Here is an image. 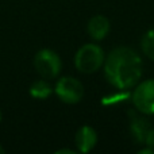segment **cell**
<instances>
[{
    "label": "cell",
    "instance_id": "ba28073f",
    "mask_svg": "<svg viewBox=\"0 0 154 154\" xmlns=\"http://www.w3.org/2000/svg\"><path fill=\"white\" fill-rule=\"evenodd\" d=\"M131 115V120H130V133H131V138L135 142L137 145H143L145 142V137H146L147 131L150 130L152 125L150 122L143 116H138V115Z\"/></svg>",
    "mask_w": 154,
    "mask_h": 154
},
{
    "label": "cell",
    "instance_id": "4fadbf2b",
    "mask_svg": "<svg viewBox=\"0 0 154 154\" xmlns=\"http://www.w3.org/2000/svg\"><path fill=\"white\" fill-rule=\"evenodd\" d=\"M139 154H153L154 153V149H152V147H143V149H141V150H139V152H138Z\"/></svg>",
    "mask_w": 154,
    "mask_h": 154
},
{
    "label": "cell",
    "instance_id": "9a60e30c",
    "mask_svg": "<svg viewBox=\"0 0 154 154\" xmlns=\"http://www.w3.org/2000/svg\"><path fill=\"white\" fill-rule=\"evenodd\" d=\"M2 119H3V115H2V109H0V122H2Z\"/></svg>",
    "mask_w": 154,
    "mask_h": 154
},
{
    "label": "cell",
    "instance_id": "5b68a950",
    "mask_svg": "<svg viewBox=\"0 0 154 154\" xmlns=\"http://www.w3.org/2000/svg\"><path fill=\"white\" fill-rule=\"evenodd\" d=\"M131 101L141 114L154 115V79L138 82L133 91Z\"/></svg>",
    "mask_w": 154,
    "mask_h": 154
},
{
    "label": "cell",
    "instance_id": "7a4b0ae2",
    "mask_svg": "<svg viewBox=\"0 0 154 154\" xmlns=\"http://www.w3.org/2000/svg\"><path fill=\"white\" fill-rule=\"evenodd\" d=\"M106 53L97 43H85L75 54V66L80 73L92 75L103 68Z\"/></svg>",
    "mask_w": 154,
    "mask_h": 154
},
{
    "label": "cell",
    "instance_id": "9c48e42d",
    "mask_svg": "<svg viewBox=\"0 0 154 154\" xmlns=\"http://www.w3.org/2000/svg\"><path fill=\"white\" fill-rule=\"evenodd\" d=\"M29 93L31 97L37 99V100H46L54 93V88L50 85L49 80L39 79L35 80L29 88Z\"/></svg>",
    "mask_w": 154,
    "mask_h": 154
},
{
    "label": "cell",
    "instance_id": "277c9868",
    "mask_svg": "<svg viewBox=\"0 0 154 154\" xmlns=\"http://www.w3.org/2000/svg\"><path fill=\"white\" fill-rule=\"evenodd\" d=\"M54 93L65 104H77L84 97V85L72 76H62L54 85Z\"/></svg>",
    "mask_w": 154,
    "mask_h": 154
},
{
    "label": "cell",
    "instance_id": "52a82bcc",
    "mask_svg": "<svg viewBox=\"0 0 154 154\" xmlns=\"http://www.w3.org/2000/svg\"><path fill=\"white\" fill-rule=\"evenodd\" d=\"M111 30V23L104 15H95L87 24V31L93 41H103Z\"/></svg>",
    "mask_w": 154,
    "mask_h": 154
},
{
    "label": "cell",
    "instance_id": "3957f363",
    "mask_svg": "<svg viewBox=\"0 0 154 154\" xmlns=\"http://www.w3.org/2000/svg\"><path fill=\"white\" fill-rule=\"evenodd\" d=\"M34 68L42 79L54 80L60 76L62 70L61 57L51 49H41L34 56Z\"/></svg>",
    "mask_w": 154,
    "mask_h": 154
},
{
    "label": "cell",
    "instance_id": "8992f818",
    "mask_svg": "<svg viewBox=\"0 0 154 154\" xmlns=\"http://www.w3.org/2000/svg\"><path fill=\"white\" fill-rule=\"evenodd\" d=\"M97 133L93 127L88 125H84L77 130L75 135V143L79 153H89L91 150L95 149L97 143Z\"/></svg>",
    "mask_w": 154,
    "mask_h": 154
},
{
    "label": "cell",
    "instance_id": "5bb4252c",
    "mask_svg": "<svg viewBox=\"0 0 154 154\" xmlns=\"http://www.w3.org/2000/svg\"><path fill=\"white\" fill-rule=\"evenodd\" d=\"M5 153V149L2 146V143H0V154H4Z\"/></svg>",
    "mask_w": 154,
    "mask_h": 154
},
{
    "label": "cell",
    "instance_id": "30bf717a",
    "mask_svg": "<svg viewBox=\"0 0 154 154\" xmlns=\"http://www.w3.org/2000/svg\"><path fill=\"white\" fill-rule=\"evenodd\" d=\"M141 49L147 58L154 61V29L143 34L141 39Z\"/></svg>",
    "mask_w": 154,
    "mask_h": 154
},
{
    "label": "cell",
    "instance_id": "8fae6325",
    "mask_svg": "<svg viewBox=\"0 0 154 154\" xmlns=\"http://www.w3.org/2000/svg\"><path fill=\"white\" fill-rule=\"evenodd\" d=\"M143 145H145V146H147V147H152V149H154V127H150V130L147 131L146 137H145Z\"/></svg>",
    "mask_w": 154,
    "mask_h": 154
},
{
    "label": "cell",
    "instance_id": "6da1fadb",
    "mask_svg": "<svg viewBox=\"0 0 154 154\" xmlns=\"http://www.w3.org/2000/svg\"><path fill=\"white\" fill-rule=\"evenodd\" d=\"M103 72L109 85L120 91H127L141 81L143 61L134 49L118 46L106 56Z\"/></svg>",
    "mask_w": 154,
    "mask_h": 154
},
{
    "label": "cell",
    "instance_id": "7c38bea8",
    "mask_svg": "<svg viewBox=\"0 0 154 154\" xmlns=\"http://www.w3.org/2000/svg\"><path fill=\"white\" fill-rule=\"evenodd\" d=\"M77 150H72V149H58L56 150V154H76Z\"/></svg>",
    "mask_w": 154,
    "mask_h": 154
}]
</instances>
